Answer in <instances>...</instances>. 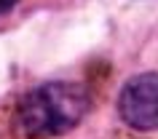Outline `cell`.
I'll list each match as a JSON object with an SVG mask.
<instances>
[{
    "mask_svg": "<svg viewBox=\"0 0 158 139\" xmlns=\"http://www.w3.org/2000/svg\"><path fill=\"white\" fill-rule=\"evenodd\" d=\"M91 99L81 83H46L19 102V126L30 139H51L73 131Z\"/></svg>",
    "mask_w": 158,
    "mask_h": 139,
    "instance_id": "6da1fadb",
    "label": "cell"
},
{
    "mask_svg": "<svg viewBox=\"0 0 158 139\" xmlns=\"http://www.w3.org/2000/svg\"><path fill=\"white\" fill-rule=\"evenodd\" d=\"M118 115L137 131L158 129V72H142L121 88Z\"/></svg>",
    "mask_w": 158,
    "mask_h": 139,
    "instance_id": "7a4b0ae2",
    "label": "cell"
},
{
    "mask_svg": "<svg viewBox=\"0 0 158 139\" xmlns=\"http://www.w3.org/2000/svg\"><path fill=\"white\" fill-rule=\"evenodd\" d=\"M16 6V0H0V14H6V11H11Z\"/></svg>",
    "mask_w": 158,
    "mask_h": 139,
    "instance_id": "3957f363",
    "label": "cell"
}]
</instances>
